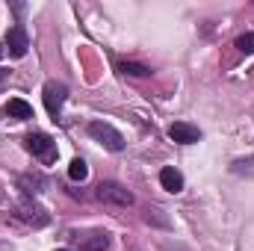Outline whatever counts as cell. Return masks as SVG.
<instances>
[{
    "label": "cell",
    "mask_w": 254,
    "mask_h": 251,
    "mask_svg": "<svg viewBox=\"0 0 254 251\" xmlns=\"http://www.w3.org/2000/svg\"><path fill=\"white\" fill-rule=\"evenodd\" d=\"M95 195H98L101 204H113V207H133V201H136L133 192L122 184H116V181H104Z\"/></svg>",
    "instance_id": "obj_1"
},
{
    "label": "cell",
    "mask_w": 254,
    "mask_h": 251,
    "mask_svg": "<svg viewBox=\"0 0 254 251\" xmlns=\"http://www.w3.org/2000/svg\"><path fill=\"white\" fill-rule=\"evenodd\" d=\"M15 219H21V222L30 225V228H45V225L51 222V216L45 213V207L36 204L33 198H24V201L15 204Z\"/></svg>",
    "instance_id": "obj_2"
},
{
    "label": "cell",
    "mask_w": 254,
    "mask_h": 251,
    "mask_svg": "<svg viewBox=\"0 0 254 251\" xmlns=\"http://www.w3.org/2000/svg\"><path fill=\"white\" fill-rule=\"evenodd\" d=\"M89 136L98 139L107 151H122V148H125V136H122L113 125H107V122H92V125H89Z\"/></svg>",
    "instance_id": "obj_3"
},
{
    "label": "cell",
    "mask_w": 254,
    "mask_h": 251,
    "mask_svg": "<svg viewBox=\"0 0 254 251\" xmlns=\"http://www.w3.org/2000/svg\"><path fill=\"white\" fill-rule=\"evenodd\" d=\"M27 151L33 157H39L42 163H54L57 160V142L48 133H30L27 136Z\"/></svg>",
    "instance_id": "obj_4"
},
{
    "label": "cell",
    "mask_w": 254,
    "mask_h": 251,
    "mask_svg": "<svg viewBox=\"0 0 254 251\" xmlns=\"http://www.w3.org/2000/svg\"><path fill=\"white\" fill-rule=\"evenodd\" d=\"M6 54L9 57H15V60H21V57H27V48H30V39H27V30L21 27V24H15V27H9V33H6Z\"/></svg>",
    "instance_id": "obj_5"
},
{
    "label": "cell",
    "mask_w": 254,
    "mask_h": 251,
    "mask_svg": "<svg viewBox=\"0 0 254 251\" xmlns=\"http://www.w3.org/2000/svg\"><path fill=\"white\" fill-rule=\"evenodd\" d=\"M45 107H48V113L51 116H60V110H63L65 98H68V86L65 83H57V80H48L45 83Z\"/></svg>",
    "instance_id": "obj_6"
},
{
    "label": "cell",
    "mask_w": 254,
    "mask_h": 251,
    "mask_svg": "<svg viewBox=\"0 0 254 251\" xmlns=\"http://www.w3.org/2000/svg\"><path fill=\"white\" fill-rule=\"evenodd\" d=\"M169 136L175 142H181V145H192V142L201 139V130L195 125H190V122H175V125L169 127Z\"/></svg>",
    "instance_id": "obj_7"
},
{
    "label": "cell",
    "mask_w": 254,
    "mask_h": 251,
    "mask_svg": "<svg viewBox=\"0 0 254 251\" xmlns=\"http://www.w3.org/2000/svg\"><path fill=\"white\" fill-rule=\"evenodd\" d=\"M3 113H6L9 119H18V122H27V119H33V107H30L27 101H21V98H12V101L3 107Z\"/></svg>",
    "instance_id": "obj_8"
},
{
    "label": "cell",
    "mask_w": 254,
    "mask_h": 251,
    "mask_svg": "<svg viewBox=\"0 0 254 251\" xmlns=\"http://www.w3.org/2000/svg\"><path fill=\"white\" fill-rule=\"evenodd\" d=\"M160 187L166 189V192H181V189H184V175H181L178 169L166 166V169L160 172Z\"/></svg>",
    "instance_id": "obj_9"
},
{
    "label": "cell",
    "mask_w": 254,
    "mask_h": 251,
    "mask_svg": "<svg viewBox=\"0 0 254 251\" xmlns=\"http://www.w3.org/2000/svg\"><path fill=\"white\" fill-rule=\"evenodd\" d=\"M107 249H110V234H101V231L92 234V237L80 246V251H107Z\"/></svg>",
    "instance_id": "obj_10"
},
{
    "label": "cell",
    "mask_w": 254,
    "mask_h": 251,
    "mask_svg": "<svg viewBox=\"0 0 254 251\" xmlns=\"http://www.w3.org/2000/svg\"><path fill=\"white\" fill-rule=\"evenodd\" d=\"M18 184H21V189H24L27 195H36V192H42V187H45V178H42V175H24Z\"/></svg>",
    "instance_id": "obj_11"
},
{
    "label": "cell",
    "mask_w": 254,
    "mask_h": 251,
    "mask_svg": "<svg viewBox=\"0 0 254 251\" xmlns=\"http://www.w3.org/2000/svg\"><path fill=\"white\" fill-rule=\"evenodd\" d=\"M119 71L122 74H130V77H148L151 74V68L148 65H142V63H119Z\"/></svg>",
    "instance_id": "obj_12"
},
{
    "label": "cell",
    "mask_w": 254,
    "mask_h": 251,
    "mask_svg": "<svg viewBox=\"0 0 254 251\" xmlns=\"http://www.w3.org/2000/svg\"><path fill=\"white\" fill-rule=\"evenodd\" d=\"M86 175H89L86 163H83V160H71V166H68V178H71V181H86Z\"/></svg>",
    "instance_id": "obj_13"
},
{
    "label": "cell",
    "mask_w": 254,
    "mask_h": 251,
    "mask_svg": "<svg viewBox=\"0 0 254 251\" xmlns=\"http://www.w3.org/2000/svg\"><path fill=\"white\" fill-rule=\"evenodd\" d=\"M237 51L240 54H254V33H243L237 39Z\"/></svg>",
    "instance_id": "obj_14"
},
{
    "label": "cell",
    "mask_w": 254,
    "mask_h": 251,
    "mask_svg": "<svg viewBox=\"0 0 254 251\" xmlns=\"http://www.w3.org/2000/svg\"><path fill=\"white\" fill-rule=\"evenodd\" d=\"M6 80H9V71H3V68H0V89H3V83H6Z\"/></svg>",
    "instance_id": "obj_15"
},
{
    "label": "cell",
    "mask_w": 254,
    "mask_h": 251,
    "mask_svg": "<svg viewBox=\"0 0 254 251\" xmlns=\"http://www.w3.org/2000/svg\"><path fill=\"white\" fill-rule=\"evenodd\" d=\"M3 54H6V45H3V42H0V57H3Z\"/></svg>",
    "instance_id": "obj_16"
},
{
    "label": "cell",
    "mask_w": 254,
    "mask_h": 251,
    "mask_svg": "<svg viewBox=\"0 0 254 251\" xmlns=\"http://www.w3.org/2000/svg\"><path fill=\"white\" fill-rule=\"evenodd\" d=\"M57 251H68V249H57Z\"/></svg>",
    "instance_id": "obj_17"
}]
</instances>
